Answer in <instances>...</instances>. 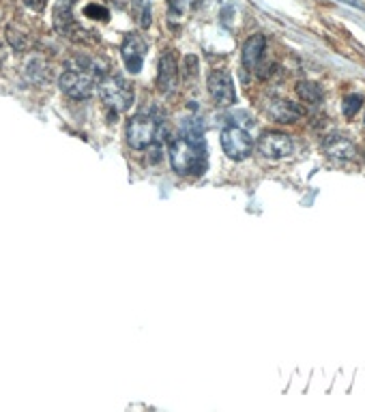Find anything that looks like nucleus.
Instances as JSON below:
<instances>
[{
  "instance_id": "13",
  "label": "nucleus",
  "mask_w": 365,
  "mask_h": 412,
  "mask_svg": "<svg viewBox=\"0 0 365 412\" xmlns=\"http://www.w3.org/2000/svg\"><path fill=\"white\" fill-rule=\"evenodd\" d=\"M322 148H324V152L331 157V159H340V162H342V159H352V157L357 155L355 144H352L348 138L340 136V134L327 138L324 144H322Z\"/></svg>"
},
{
  "instance_id": "17",
  "label": "nucleus",
  "mask_w": 365,
  "mask_h": 412,
  "mask_svg": "<svg viewBox=\"0 0 365 412\" xmlns=\"http://www.w3.org/2000/svg\"><path fill=\"white\" fill-rule=\"evenodd\" d=\"M84 15L90 17V20H99V22H108L110 20V11L103 5H97V3L86 5L84 7Z\"/></svg>"
},
{
  "instance_id": "4",
  "label": "nucleus",
  "mask_w": 365,
  "mask_h": 412,
  "mask_svg": "<svg viewBox=\"0 0 365 412\" xmlns=\"http://www.w3.org/2000/svg\"><path fill=\"white\" fill-rule=\"evenodd\" d=\"M159 122L153 116L146 114H136L127 122V144L134 150H144L157 140Z\"/></svg>"
},
{
  "instance_id": "6",
  "label": "nucleus",
  "mask_w": 365,
  "mask_h": 412,
  "mask_svg": "<svg viewBox=\"0 0 365 412\" xmlns=\"http://www.w3.org/2000/svg\"><path fill=\"white\" fill-rule=\"evenodd\" d=\"M258 150L266 159L278 162L292 155L294 144H292V138L282 132H264L258 140Z\"/></svg>"
},
{
  "instance_id": "16",
  "label": "nucleus",
  "mask_w": 365,
  "mask_h": 412,
  "mask_svg": "<svg viewBox=\"0 0 365 412\" xmlns=\"http://www.w3.org/2000/svg\"><path fill=\"white\" fill-rule=\"evenodd\" d=\"M361 106H363V97H361V94H348V97L344 99V106H342L344 116L346 118H352L361 110Z\"/></svg>"
},
{
  "instance_id": "3",
  "label": "nucleus",
  "mask_w": 365,
  "mask_h": 412,
  "mask_svg": "<svg viewBox=\"0 0 365 412\" xmlns=\"http://www.w3.org/2000/svg\"><path fill=\"white\" fill-rule=\"evenodd\" d=\"M101 76L95 71L67 69L58 80V86L71 99H88L95 92V84H99Z\"/></svg>"
},
{
  "instance_id": "12",
  "label": "nucleus",
  "mask_w": 365,
  "mask_h": 412,
  "mask_svg": "<svg viewBox=\"0 0 365 412\" xmlns=\"http://www.w3.org/2000/svg\"><path fill=\"white\" fill-rule=\"evenodd\" d=\"M266 112L278 122H296L303 116V110L288 99H271L266 106Z\"/></svg>"
},
{
  "instance_id": "15",
  "label": "nucleus",
  "mask_w": 365,
  "mask_h": 412,
  "mask_svg": "<svg viewBox=\"0 0 365 412\" xmlns=\"http://www.w3.org/2000/svg\"><path fill=\"white\" fill-rule=\"evenodd\" d=\"M296 92H299V97L306 104L318 106L322 101V88L316 82H299L296 84Z\"/></svg>"
},
{
  "instance_id": "7",
  "label": "nucleus",
  "mask_w": 365,
  "mask_h": 412,
  "mask_svg": "<svg viewBox=\"0 0 365 412\" xmlns=\"http://www.w3.org/2000/svg\"><path fill=\"white\" fill-rule=\"evenodd\" d=\"M208 92L213 101L222 108H228L236 101V90H234V80L228 71H213L208 76Z\"/></svg>"
},
{
  "instance_id": "14",
  "label": "nucleus",
  "mask_w": 365,
  "mask_h": 412,
  "mask_svg": "<svg viewBox=\"0 0 365 412\" xmlns=\"http://www.w3.org/2000/svg\"><path fill=\"white\" fill-rule=\"evenodd\" d=\"M182 138L194 142V144H204V127L198 118H185L180 122Z\"/></svg>"
},
{
  "instance_id": "19",
  "label": "nucleus",
  "mask_w": 365,
  "mask_h": 412,
  "mask_svg": "<svg viewBox=\"0 0 365 412\" xmlns=\"http://www.w3.org/2000/svg\"><path fill=\"white\" fill-rule=\"evenodd\" d=\"M140 26L142 28H148L150 26V5L146 3V0H142V3H140Z\"/></svg>"
},
{
  "instance_id": "2",
  "label": "nucleus",
  "mask_w": 365,
  "mask_h": 412,
  "mask_svg": "<svg viewBox=\"0 0 365 412\" xmlns=\"http://www.w3.org/2000/svg\"><path fill=\"white\" fill-rule=\"evenodd\" d=\"M97 92L103 104L112 110L123 112L134 104V86L123 76H106L97 84Z\"/></svg>"
},
{
  "instance_id": "5",
  "label": "nucleus",
  "mask_w": 365,
  "mask_h": 412,
  "mask_svg": "<svg viewBox=\"0 0 365 412\" xmlns=\"http://www.w3.org/2000/svg\"><path fill=\"white\" fill-rule=\"evenodd\" d=\"M222 148L224 152L234 162H243L248 159L254 150V140L250 138V134L241 127H226L222 132Z\"/></svg>"
},
{
  "instance_id": "18",
  "label": "nucleus",
  "mask_w": 365,
  "mask_h": 412,
  "mask_svg": "<svg viewBox=\"0 0 365 412\" xmlns=\"http://www.w3.org/2000/svg\"><path fill=\"white\" fill-rule=\"evenodd\" d=\"M166 3H168V9L174 17H180L187 9V0H166Z\"/></svg>"
},
{
  "instance_id": "1",
  "label": "nucleus",
  "mask_w": 365,
  "mask_h": 412,
  "mask_svg": "<svg viewBox=\"0 0 365 412\" xmlns=\"http://www.w3.org/2000/svg\"><path fill=\"white\" fill-rule=\"evenodd\" d=\"M170 164L180 176L204 174L206 170V150L204 144H194L185 138H178L170 144Z\"/></svg>"
},
{
  "instance_id": "9",
  "label": "nucleus",
  "mask_w": 365,
  "mask_h": 412,
  "mask_svg": "<svg viewBox=\"0 0 365 412\" xmlns=\"http://www.w3.org/2000/svg\"><path fill=\"white\" fill-rule=\"evenodd\" d=\"M178 84V58L174 50H166L157 67V88L164 94H172Z\"/></svg>"
},
{
  "instance_id": "10",
  "label": "nucleus",
  "mask_w": 365,
  "mask_h": 412,
  "mask_svg": "<svg viewBox=\"0 0 365 412\" xmlns=\"http://www.w3.org/2000/svg\"><path fill=\"white\" fill-rule=\"evenodd\" d=\"M73 5H76V0H56L54 11H52L54 28L65 37H73V35L82 33V28L73 20Z\"/></svg>"
},
{
  "instance_id": "20",
  "label": "nucleus",
  "mask_w": 365,
  "mask_h": 412,
  "mask_svg": "<svg viewBox=\"0 0 365 412\" xmlns=\"http://www.w3.org/2000/svg\"><path fill=\"white\" fill-rule=\"evenodd\" d=\"M24 5L33 11H41L45 7V0H24Z\"/></svg>"
},
{
  "instance_id": "8",
  "label": "nucleus",
  "mask_w": 365,
  "mask_h": 412,
  "mask_svg": "<svg viewBox=\"0 0 365 412\" xmlns=\"http://www.w3.org/2000/svg\"><path fill=\"white\" fill-rule=\"evenodd\" d=\"M146 50H148V43L140 35L131 33V35L125 37L123 45H120V56H123L125 67H127L129 73H140L142 71Z\"/></svg>"
},
{
  "instance_id": "11",
  "label": "nucleus",
  "mask_w": 365,
  "mask_h": 412,
  "mask_svg": "<svg viewBox=\"0 0 365 412\" xmlns=\"http://www.w3.org/2000/svg\"><path fill=\"white\" fill-rule=\"evenodd\" d=\"M264 48H266L264 35H252L245 41V45H243V54H241L243 67H245L248 71H254L260 65L262 56H264Z\"/></svg>"
},
{
  "instance_id": "21",
  "label": "nucleus",
  "mask_w": 365,
  "mask_h": 412,
  "mask_svg": "<svg viewBox=\"0 0 365 412\" xmlns=\"http://www.w3.org/2000/svg\"><path fill=\"white\" fill-rule=\"evenodd\" d=\"M187 65H189V67H194V65H196V58H194V56H187ZM185 76H194V69H187V71H185Z\"/></svg>"
}]
</instances>
